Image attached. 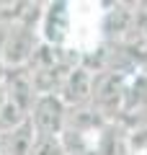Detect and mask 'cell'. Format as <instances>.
I'll list each match as a JSON object with an SVG mask.
<instances>
[{
  "instance_id": "1",
  "label": "cell",
  "mask_w": 147,
  "mask_h": 155,
  "mask_svg": "<svg viewBox=\"0 0 147 155\" xmlns=\"http://www.w3.org/2000/svg\"><path fill=\"white\" fill-rule=\"evenodd\" d=\"M126 83L129 78L119 72H101L93 78V96L90 106L106 124L119 122L124 111V96H126Z\"/></svg>"
},
{
  "instance_id": "2",
  "label": "cell",
  "mask_w": 147,
  "mask_h": 155,
  "mask_svg": "<svg viewBox=\"0 0 147 155\" xmlns=\"http://www.w3.org/2000/svg\"><path fill=\"white\" fill-rule=\"evenodd\" d=\"M65 119L67 106L60 101V96H36L28 111V122L36 137H60L65 132Z\"/></svg>"
},
{
  "instance_id": "3",
  "label": "cell",
  "mask_w": 147,
  "mask_h": 155,
  "mask_svg": "<svg viewBox=\"0 0 147 155\" xmlns=\"http://www.w3.org/2000/svg\"><path fill=\"white\" fill-rule=\"evenodd\" d=\"M36 31L39 28L23 26V23H11L5 44H3V52H0V62L5 65V70L28 67V62L34 57V49L39 47Z\"/></svg>"
},
{
  "instance_id": "4",
  "label": "cell",
  "mask_w": 147,
  "mask_h": 155,
  "mask_svg": "<svg viewBox=\"0 0 147 155\" xmlns=\"http://www.w3.org/2000/svg\"><path fill=\"white\" fill-rule=\"evenodd\" d=\"M47 11L41 13L39 21V34L44 44L52 47H70L72 36V3H49L44 5Z\"/></svg>"
},
{
  "instance_id": "5",
  "label": "cell",
  "mask_w": 147,
  "mask_h": 155,
  "mask_svg": "<svg viewBox=\"0 0 147 155\" xmlns=\"http://www.w3.org/2000/svg\"><path fill=\"white\" fill-rule=\"evenodd\" d=\"M93 72H88L85 67H75V70L67 72V78L62 80L60 91V101L67 109H83V106H90V96H93Z\"/></svg>"
},
{
  "instance_id": "6",
  "label": "cell",
  "mask_w": 147,
  "mask_h": 155,
  "mask_svg": "<svg viewBox=\"0 0 147 155\" xmlns=\"http://www.w3.org/2000/svg\"><path fill=\"white\" fill-rule=\"evenodd\" d=\"M3 88H5L8 101H13L16 106H21L26 114L31 111L34 101H36V88H34L31 70H28V67L5 70V78H3Z\"/></svg>"
},
{
  "instance_id": "7",
  "label": "cell",
  "mask_w": 147,
  "mask_h": 155,
  "mask_svg": "<svg viewBox=\"0 0 147 155\" xmlns=\"http://www.w3.org/2000/svg\"><path fill=\"white\" fill-rule=\"evenodd\" d=\"M28 155H65L60 137H36L31 142Z\"/></svg>"
},
{
  "instance_id": "8",
  "label": "cell",
  "mask_w": 147,
  "mask_h": 155,
  "mask_svg": "<svg viewBox=\"0 0 147 155\" xmlns=\"http://www.w3.org/2000/svg\"><path fill=\"white\" fill-rule=\"evenodd\" d=\"M8 28H11V18L5 16V11H0V52H3V44H5Z\"/></svg>"
},
{
  "instance_id": "9",
  "label": "cell",
  "mask_w": 147,
  "mask_h": 155,
  "mask_svg": "<svg viewBox=\"0 0 147 155\" xmlns=\"http://www.w3.org/2000/svg\"><path fill=\"white\" fill-rule=\"evenodd\" d=\"M8 101V96H5V88H3V83H0V109H3V104Z\"/></svg>"
},
{
  "instance_id": "10",
  "label": "cell",
  "mask_w": 147,
  "mask_h": 155,
  "mask_svg": "<svg viewBox=\"0 0 147 155\" xmlns=\"http://www.w3.org/2000/svg\"><path fill=\"white\" fill-rule=\"evenodd\" d=\"M3 78H5V65L0 62V83H3Z\"/></svg>"
},
{
  "instance_id": "11",
  "label": "cell",
  "mask_w": 147,
  "mask_h": 155,
  "mask_svg": "<svg viewBox=\"0 0 147 155\" xmlns=\"http://www.w3.org/2000/svg\"><path fill=\"white\" fill-rule=\"evenodd\" d=\"M145 13H147V11H145Z\"/></svg>"
}]
</instances>
